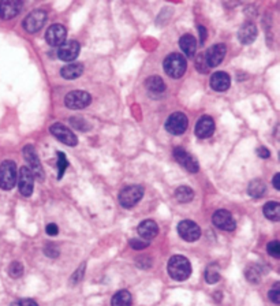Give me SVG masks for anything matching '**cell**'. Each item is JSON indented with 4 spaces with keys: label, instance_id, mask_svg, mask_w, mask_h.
Wrapping results in <instances>:
<instances>
[{
    "label": "cell",
    "instance_id": "cell-32",
    "mask_svg": "<svg viewBox=\"0 0 280 306\" xmlns=\"http://www.w3.org/2000/svg\"><path fill=\"white\" fill-rule=\"evenodd\" d=\"M246 279L253 284L258 283V282H260V272H258L254 266H250V268L246 271Z\"/></svg>",
    "mask_w": 280,
    "mask_h": 306
},
{
    "label": "cell",
    "instance_id": "cell-21",
    "mask_svg": "<svg viewBox=\"0 0 280 306\" xmlns=\"http://www.w3.org/2000/svg\"><path fill=\"white\" fill-rule=\"evenodd\" d=\"M256 37H257V28H256L254 23L247 22L239 29L238 39H239V41L242 44L249 46V44H252L253 41L256 40Z\"/></svg>",
    "mask_w": 280,
    "mask_h": 306
},
{
    "label": "cell",
    "instance_id": "cell-37",
    "mask_svg": "<svg viewBox=\"0 0 280 306\" xmlns=\"http://www.w3.org/2000/svg\"><path fill=\"white\" fill-rule=\"evenodd\" d=\"M84 272H85V264H82V265L73 273V276H71V283L73 284L80 283L81 280H82V278H84Z\"/></svg>",
    "mask_w": 280,
    "mask_h": 306
},
{
    "label": "cell",
    "instance_id": "cell-34",
    "mask_svg": "<svg viewBox=\"0 0 280 306\" xmlns=\"http://www.w3.org/2000/svg\"><path fill=\"white\" fill-rule=\"evenodd\" d=\"M195 67H197V70H198L200 73L205 74L209 71V67H208L205 60V55H198V56H197V59H195Z\"/></svg>",
    "mask_w": 280,
    "mask_h": 306
},
{
    "label": "cell",
    "instance_id": "cell-17",
    "mask_svg": "<svg viewBox=\"0 0 280 306\" xmlns=\"http://www.w3.org/2000/svg\"><path fill=\"white\" fill-rule=\"evenodd\" d=\"M22 6V1H18V0H3L0 1V17L3 19H11V18L17 17Z\"/></svg>",
    "mask_w": 280,
    "mask_h": 306
},
{
    "label": "cell",
    "instance_id": "cell-5",
    "mask_svg": "<svg viewBox=\"0 0 280 306\" xmlns=\"http://www.w3.org/2000/svg\"><path fill=\"white\" fill-rule=\"evenodd\" d=\"M92 102L91 95L88 92L84 91H74L70 92L64 97V104L70 108V109H82V108L88 107Z\"/></svg>",
    "mask_w": 280,
    "mask_h": 306
},
{
    "label": "cell",
    "instance_id": "cell-35",
    "mask_svg": "<svg viewBox=\"0 0 280 306\" xmlns=\"http://www.w3.org/2000/svg\"><path fill=\"white\" fill-rule=\"evenodd\" d=\"M149 244H150V242H149V241H145V239H132V241H130V246L136 250L146 249L149 246Z\"/></svg>",
    "mask_w": 280,
    "mask_h": 306
},
{
    "label": "cell",
    "instance_id": "cell-6",
    "mask_svg": "<svg viewBox=\"0 0 280 306\" xmlns=\"http://www.w3.org/2000/svg\"><path fill=\"white\" fill-rule=\"evenodd\" d=\"M23 157L28 161L29 170L33 172V175L37 176L40 181H43V179H44V170H43V167H41L40 159H39V156H37L35 147L26 145V147L23 148Z\"/></svg>",
    "mask_w": 280,
    "mask_h": 306
},
{
    "label": "cell",
    "instance_id": "cell-30",
    "mask_svg": "<svg viewBox=\"0 0 280 306\" xmlns=\"http://www.w3.org/2000/svg\"><path fill=\"white\" fill-rule=\"evenodd\" d=\"M69 165L67 157L63 152H57V178L62 179V176L64 175V171Z\"/></svg>",
    "mask_w": 280,
    "mask_h": 306
},
{
    "label": "cell",
    "instance_id": "cell-20",
    "mask_svg": "<svg viewBox=\"0 0 280 306\" xmlns=\"http://www.w3.org/2000/svg\"><path fill=\"white\" fill-rule=\"evenodd\" d=\"M138 234L141 239L145 241H152L153 238L157 237L159 234V227L153 220H143L140 226H138Z\"/></svg>",
    "mask_w": 280,
    "mask_h": 306
},
{
    "label": "cell",
    "instance_id": "cell-27",
    "mask_svg": "<svg viewBox=\"0 0 280 306\" xmlns=\"http://www.w3.org/2000/svg\"><path fill=\"white\" fill-rule=\"evenodd\" d=\"M145 85H146L149 91L154 92V93H161V92H164V89H166L164 81L161 80L160 77H157V75L149 77L148 80L145 81Z\"/></svg>",
    "mask_w": 280,
    "mask_h": 306
},
{
    "label": "cell",
    "instance_id": "cell-31",
    "mask_svg": "<svg viewBox=\"0 0 280 306\" xmlns=\"http://www.w3.org/2000/svg\"><path fill=\"white\" fill-rule=\"evenodd\" d=\"M8 273H10V276H11L12 279L21 278V276L23 275L22 264H21V262H18V261L11 262V264H10V268H8Z\"/></svg>",
    "mask_w": 280,
    "mask_h": 306
},
{
    "label": "cell",
    "instance_id": "cell-7",
    "mask_svg": "<svg viewBox=\"0 0 280 306\" xmlns=\"http://www.w3.org/2000/svg\"><path fill=\"white\" fill-rule=\"evenodd\" d=\"M18 187H19V192L25 197H29L33 193V186H35V175L33 172L29 170V167L23 165L19 170L18 174Z\"/></svg>",
    "mask_w": 280,
    "mask_h": 306
},
{
    "label": "cell",
    "instance_id": "cell-10",
    "mask_svg": "<svg viewBox=\"0 0 280 306\" xmlns=\"http://www.w3.org/2000/svg\"><path fill=\"white\" fill-rule=\"evenodd\" d=\"M178 233L186 242H194L201 237V228L194 221L182 220L178 224Z\"/></svg>",
    "mask_w": 280,
    "mask_h": 306
},
{
    "label": "cell",
    "instance_id": "cell-36",
    "mask_svg": "<svg viewBox=\"0 0 280 306\" xmlns=\"http://www.w3.org/2000/svg\"><path fill=\"white\" fill-rule=\"evenodd\" d=\"M268 297H269V300L272 301L274 304H280V290H279V283H276L274 286V289L271 290L268 293Z\"/></svg>",
    "mask_w": 280,
    "mask_h": 306
},
{
    "label": "cell",
    "instance_id": "cell-14",
    "mask_svg": "<svg viewBox=\"0 0 280 306\" xmlns=\"http://www.w3.org/2000/svg\"><path fill=\"white\" fill-rule=\"evenodd\" d=\"M81 47L78 41H64L57 50V56L60 60H64V62H73L75 57L78 56Z\"/></svg>",
    "mask_w": 280,
    "mask_h": 306
},
{
    "label": "cell",
    "instance_id": "cell-15",
    "mask_svg": "<svg viewBox=\"0 0 280 306\" xmlns=\"http://www.w3.org/2000/svg\"><path fill=\"white\" fill-rule=\"evenodd\" d=\"M67 32L66 28L62 25H52L51 28L47 30L46 40L52 47H60L66 41Z\"/></svg>",
    "mask_w": 280,
    "mask_h": 306
},
{
    "label": "cell",
    "instance_id": "cell-8",
    "mask_svg": "<svg viewBox=\"0 0 280 306\" xmlns=\"http://www.w3.org/2000/svg\"><path fill=\"white\" fill-rule=\"evenodd\" d=\"M187 125H189V120L186 118V115L182 112H175L167 119L166 130L174 136H181L186 131Z\"/></svg>",
    "mask_w": 280,
    "mask_h": 306
},
{
    "label": "cell",
    "instance_id": "cell-9",
    "mask_svg": "<svg viewBox=\"0 0 280 306\" xmlns=\"http://www.w3.org/2000/svg\"><path fill=\"white\" fill-rule=\"evenodd\" d=\"M51 134L55 138H57L60 142H63L64 145L67 147H75L78 144V138L75 136L73 131L70 130L69 127H66L62 123H55V125L51 126Z\"/></svg>",
    "mask_w": 280,
    "mask_h": 306
},
{
    "label": "cell",
    "instance_id": "cell-38",
    "mask_svg": "<svg viewBox=\"0 0 280 306\" xmlns=\"http://www.w3.org/2000/svg\"><path fill=\"white\" fill-rule=\"evenodd\" d=\"M10 306H39L33 300H17Z\"/></svg>",
    "mask_w": 280,
    "mask_h": 306
},
{
    "label": "cell",
    "instance_id": "cell-26",
    "mask_svg": "<svg viewBox=\"0 0 280 306\" xmlns=\"http://www.w3.org/2000/svg\"><path fill=\"white\" fill-rule=\"evenodd\" d=\"M265 190H267V186L263 181H253L250 182V185L247 187V193L253 199H260L265 194Z\"/></svg>",
    "mask_w": 280,
    "mask_h": 306
},
{
    "label": "cell",
    "instance_id": "cell-19",
    "mask_svg": "<svg viewBox=\"0 0 280 306\" xmlns=\"http://www.w3.org/2000/svg\"><path fill=\"white\" fill-rule=\"evenodd\" d=\"M231 85L230 75L224 71H217L211 77V86L213 91L226 92Z\"/></svg>",
    "mask_w": 280,
    "mask_h": 306
},
{
    "label": "cell",
    "instance_id": "cell-24",
    "mask_svg": "<svg viewBox=\"0 0 280 306\" xmlns=\"http://www.w3.org/2000/svg\"><path fill=\"white\" fill-rule=\"evenodd\" d=\"M264 215L267 219L272 221L280 220V204L275 203V201H269L264 205Z\"/></svg>",
    "mask_w": 280,
    "mask_h": 306
},
{
    "label": "cell",
    "instance_id": "cell-22",
    "mask_svg": "<svg viewBox=\"0 0 280 306\" xmlns=\"http://www.w3.org/2000/svg\"><path fill=\"white\" fill-rule=\"evenodd\" d=\"M179 47H181V50H182L186 56L194 57L195 50H197V43H195V39L191 34L182 36L181 40H179Z\"/></svg>",
    "mask_w": 280,
    "mask_h": 306
},
{
    "label": "cell",
    "instance_id": "cell-1",
    "mask_svg": "<svg viewBox=\"0 0 280 306\" xmlns=\"http://www.w3.org/2000/svg\"><path fill=\"white\" fill-rule=\"evenodd\" d=\"M168 275L177 282H183L186 279H189L191 275V265L190 261L183 257V255H174L168 261Z\"/></svg>",
    "mask_w": 280,
    "mask_h": 306
},
{
    "label": "cell",
    "instance_id": "cell-42",
    "mask_svg": "<svg viewBox=\"0 0 280 306\" xmlns=\"http://www.w3.org/2000/svg\"><path fill=\"white\" fill-rule=\"evenodd\" d=\"M198 30H200V44H204L206 40V29L204 26H198Z\"/></svg>",
    "mask_w": 280,
    "mask_h": 306
},
{
    "label": "cell",
    "instance_id": "cell-18",
    "mask_svg": "<svg viewBox=\"0 0 280 306\" xmlns=\"http://www.w3.org/2000/svg\"><path fill=\"white\" fill-rule=\"evenodd\" d=\"M215 133V122L211 116H201L195 125V136L198 138H208Z\"/></svg>",
    "mask_w": 280,
    "mask_h": 306
},
{
    "label": "cell",
    "instance_id": "cell-16",
    "mask_svg": "<svg viewBox=\"0 0 280 306\" xmlns=\"http://www.w3.org/2000/svg\"><path fill=\"white\" fill-rule=\"evenodd\" d=\"M226 46L224 44H216V46L211 47L205 53V60L208 67H216L220 63L223 62L224 56H226Z\"/></svg>",
    "mask_w": 280,
    "mask_h": 306
},
{
    "label": "cell",
    "instance_id": "cell-12",
    "mask_svg": "<svg viewBox=\"0 0 280 306\" xmlns=\"http://www.w3.org/2000/svg\"><path fill=\"white\" fill-rule=\"evenodd\" d=\"M174 157L178 163L183 165L189 172H198L200 170V165L195 157H193L190 153H187L183 148H175L174 149Z\"/></svg>",
    "mask_w": 280,
    "mask_h": 306
},
{
    "label": "cell",
    "instance_id": "cell-28",
    "mask_svg": "<svg viewBox=\"0 0 280 306\" xmlns=\"http://www.w3.org/2000/svg\"><path fill=\"white\" fill-rule=\"evenodd\" d=\"M175 197L179 203H190L194 199V192L189 186H179L175 192Z\"/></svg>",
    "mask_w": 280,
    "mask_h": 306
},
{
    "label": "cell",
    "instance_id": "cell-3",
    "mask_svg": "<svg viewBox=\"0 0 280 306\" xmlns=\"http://www.w3.org/2000/svg\"><path fill=\"white\" fill-rule=\"evenodd\" d=\"M17 183V165L11 160H6L0 165V187L11 190Z\"/></svg>",
    "mask_w": 280,
    "mask_h": 306
},
{
    "label": "cell",
    "instance_id": "cell-4",
    "mask_svg": "<svg viewBox=\"0 0 280 306\" xmlns=\"http://www.w3.org/2000/svg\"><path fill=\"white\" fill-rule=\"evenodd\" d=\"M143 196L142 186L138 185H132L122 189L119 193V203L123 208H132L134 205H137Z\"/></svg>",
    "mask_w": 280,
    "mask_h": 306
},
{
    "label": "cell",
    "instance_id": "cell-41",
    "mask_svg": "<svg viewBox=\"0 0 280 306\" xmlns=\"http://www.w3.org/2000/svg\"><path fill=\"white\" fill-rule=\"evenodd\" d=\"M57 231H59V228H57L56 224H53V223H51V224H48L47 226V234L48 235H57Z\"/></svg>",
    "mask_w": 280,
    "mask_h": 306
},
{
    "label": "cell",
    "instance_id": "cell-33",
    "mask_svg": "<svg viewBox=\"0 0 280 306\" xmlns=\"http://www.w3.org/2000/svg\"><path fill=\"white\" fill-rule=\"evenodd\" d=\"M267 250H268V253L272 255V257H275V258H279L280 257L279 241H272V242H269V244L267 245Z\"/></svg>",
    "mask_w": 280,
    "mask_h": 306
},
{
    "label": "cell",
    "instance_id": "cell-39",
    "mask_svg": "<svg viewBox=\"0 0 280 306\" xmlns=\"http://www.w3.org/2000/svg\"><path fill=\"white\" fill-rule=\"evenodd\" d=\"M257 154L260 157H263V159H268L269 156H271V152H269V149H267L265 147H260L257 149Z\"/></svg>",
    "mask_w": 280,
    "mask_h": 306
},
{
    "label": "cell",
    "instance_id": "cell-13",
    "mask_svg": "<svg viewBox=\"0 0 280 306\" xmlns=\"http://www.w3.org/2000/svg\"><path fill=\"white\" fill-rule=\"evenodd\" d=\"M212 221L215 226L219 227L220 230H224V231H234L235 227H236L233 215L226 209L216 210L212 216Z\"/></svg>",
    "mask_w": 280,
    "mask_h": 306
},
{
    "label": "cell",
    "instance_id": "cell-25",
    "mask_svg": "<svg viewBox=\"0 0 280 306\" xmlns=\"http://www.w3.org/2000/svg\"><path fill=\"white\" fill-rule=\"evenodd\" d=\"M111 304H112V306H132V294L127 290H120L112 297Z\"/></svg>",
    "mask_w": 280,
    "mask_h": 306
},
{
    "label": "cell",
    "instance_id": "cell-43",
    "mask_svg": "<svg viewBox=\"0 0 280 306\" xmlns=\"http://www.w3.org/2000/svg\"><path fill=\"white\" fill-rule=\"evenodd\" d=\"M274 187L276 190L280 189V174H276V175L274 176Z\"/></svg>",
    "mask_w": 280,
    "mask_h": 306
},
{
    "label": "cell",
    "instance_id": "cell-2",
    "mask_svg": "<svg viewBox=\"0 0 280 306\" xmlns=\"http://www.w3.org/2000/svg\"><path fill=\"white\" fill-rule=\"evenodd\" d=\"M163 66H164V71L167 73V75L178 80L186 73L187 63H186V59L181 53H171V55H168L166 57Z\"/></svg>",
    "mask_w": 280,
    "mask_h": 306
},
{
    "label": "cell",
    "instance_id": "cell-40",
    "mask_svg": "<svg viewBox=\"0 0 280 306\" xmlns=\"http://www.w3.org/2000/svg\"><path fill=\"white\" fill-rule=\"evenodd\" d=\"M46 255H48V257H57V255H59V250H57L55 246H47Z\"/></svg>",
    "mask_w": 280,
    "mask_h": 306
},
{
    "label": "cell",
    "instance_id": "cell-23",
    "mask_svg": "<svg viewBox=\"0 0 280 306\" xmlns=\"http://www.w3.org/2000/svg\"><path fill=\"white\" fill-rule=\"evenodd\" d=\"M82 73H84V64L81 63H71L60 70V75L64 80H77L82 75Z\"/></svg>",
    "mask_w": 280,
    "mask_h": 306
},
{
    "label": "cell",
    "instance_id": "cell-11",
    "mask_svg": "<svg viewBox=\"0 0 280 306\" xmlns=\"http://www.w3.org/2000/svg\"><path fill=\"white\" fill-rule=\"evenodd\" d=\"M46 19H47L46 11H43V10H35V11H32L28 17L25 18V21H23V28H25V30L29 32V33H36V32H39V30L43 28V25L46 22Z\"/></svg>",
    "mask_w": 280,
    "mask_h": 306
},
{
    "label": "cell",
    "instance_id": "cell-29",
    "mask_svg": "<svg viewBox=\"0 0 280 306\" xmlns=\"http://www.w3.org/2000/svg\"><path fill=\"white\" fill-rule=\"evenodd\" d=\"M220 279V271H219V266L215 265V264H211V265L206 268L205 271V280L208 283H217Z\"/></svg>",
    "mask_w": 280,
    "mask_h": 306
}]
</instances>
